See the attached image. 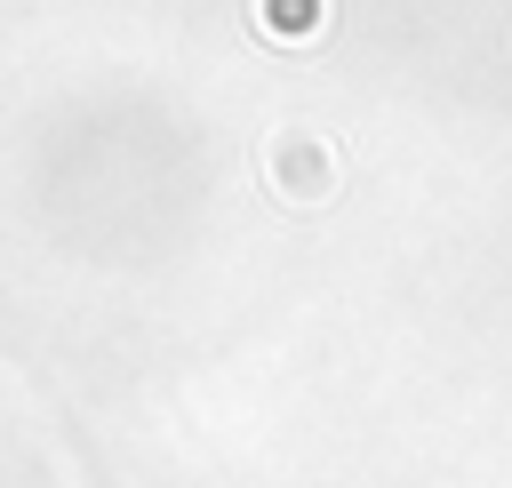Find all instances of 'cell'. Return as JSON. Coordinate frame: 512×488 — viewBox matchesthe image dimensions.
I'll return each mask as SVG.
<instances>
[{
    "instance_id": "cell-1",
    "label": "cell",
    "mask_w": 512,
    "mask_h": 488,
    "mask_svg": "<svg viewBox=\"0 0 512 488\" xmlns=\"http://www.w3.org/2000/svg\"><path fill=\"white\" fill-rule=\"evenodd\" d=\"M264 168H272V192L296 200V208H320V200L336 192V152H328L320 136H272Z\"/></svg>"
},
{
    "instance_id": "cell-2",
    "label": "cell",
    "mask_w": 512,
    "mask_h": 488,
    "mask_svg": "<svg viewBox=\"0 0 512 488\" xmlns=\"http://www.w3.org/2000/svg\"><path fill=\"white\" fill-rule=\"evenodd\" d=\"M328 24V0H256V32L264 40H312Z\"/></svg>"
}]
</instances>
